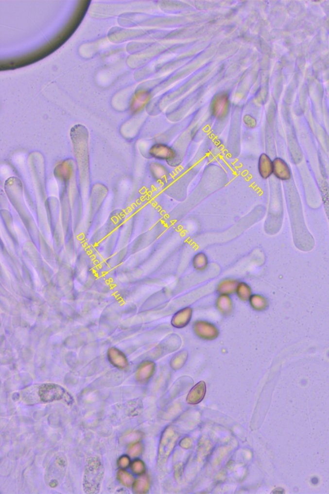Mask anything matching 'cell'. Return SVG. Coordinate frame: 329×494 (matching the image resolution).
Returning a JSON list of instances; mask_svg holds the SVG:
<instances>
[{
	"label": "cell",
	"mask_w": 329,
	"mask_h": 494,
	"mask_svg": "<svg viewBox=\"0 0 329 494\" xmlns=\"http://www.w3.org/2000/svg\"><path fill=\"white\" fill-rule=\"evenodd\" d=\"M188 354L187 351H183L177 353L171 360V367L174 369H179L184 366L186 363Z\"/></svg>",
	"instance_id": "19"
},
{
	"label": "cell",
	"mask_w": 329,
	"mask_h": 494,
	"mask_svg": "<svg viewBox=\"0 0 329 494\" xmlns=\"http://www.w3.org/2000/svg\"><path fill=\"white\" fill-rule=\"evenodd\" d=\"M230 100L228 94L219 93L213 97L211 103V112L215 118L223 119L228 113Z\"/></svg>",
	"instance_id": "5"
},
{
	"label": "cell",
	"mask_w": 329,
	"mask_h": 494,
	"mask_svg": "<svg viewBox=\"0 0 329 494\" xmlns=\"http://www.w3.org/2000/svg\"><path fill=\"white\" fill-rule=\"evenodd\" d=\"M141 451V447L140 444L137 443L133 445V447H131V449H129V453L131 456L135 457V456L139 455V454L140 453Z\"/></svg>",
	"instance_id": "24"
},
{
	"label": "cell",
	"mask_w": 329,
	"mask_h": 494,
	"mask_svg": "<svg viewBox=\"0 0 329 494\" xmlns=\"http://www.w3.org/2000/svg\"><path fill=\"white\" fill-rule=\"evenodd\" d=\"M119 465L121 466V467L125 468L127 467L129 463V458L125 457H121V459L119 460Z\"/></svg>",
	"instance_id": "25"
},
{
	"label": "cell",
	"mask_w": 329,
	"mask_h": 494,
	"mask_svg": "<svg viewBox=\"0 0 329 494\" xmlns=\"http://www.w3.org/2000/svg\"><path fill=\"white\" fill-rule=\"evenodd\" d=\"M244 122L245 125H246L249 128H253L256 127V120H255L254 118L252 117L251 115H246V116H244Z\"/></svg>",
	"instance_id": "23"
},
{
	"label": "cell",
	"mask_w": 329,
	"mask_h": 494,
	"mask_svg": "<svg viewBox=\"0 0 329 494\" xmlns=\"http://www.w3.org/2000/svg\"><path fill=\"white\" fill-rule=\"evenodd\" d=\"M193 332L203 341H211L218 338L220 331L215 324L204 319L195 321L192 325Z\"/></svg>",
	"instance_id": "3"
},
{
	"label": "cell",
	"mask_w": 329,
	"mask_h": 494,
	"mask_svg": "<svg viewBox=\"0 0 329 494\" xmlns=\"http://www.w3.org/2000/svg\"><path fill=\"white\" fill-rule=\"evenodd\" d=\"M148 480L146 477H141L137 480L135 484L134 489L136 493H144L148 489Z\"/></svg>",
	"instance_id": "20"
},
{
	"label": "cell",
	"mask_w": 329,
	"mask_h": 494,
	"mask_svg": "<svg viewBox=\"0 0 329 494\" xmlns=\"http://www.w3.org/2000/svg\"><path fill=\"white\" fill-rule=\"evenodd\" d=\"M22 401L27 405L47 403L57 401L73 403L72 398L62 386L55 384L29 386L20 393Z\"/></svg>",
	"instance_id": "1"
},
{
	"label": "cell",
	"mask_w": 329,
	"mask_h": 494,
	"mask_svg": "<svg viewBox=\"0 0 329 494\" xmlns=\"http://www.w3.org/2000/svg\"><path fill=\"white\" fill-rule=\"evenodd\" d=\"M235 294L241 301L246 302L250 300L253 293L252 288L249 284L246 282L241 281L237 285Z\"/></svg>",
	"instance_id": "16"
},
{
	"label": "cell",
	"mask_w": 329,
	"mask_h": 494,
	"mask_svg": "<svg viewBox=\"0 0 329 494\" xmlns=\"http://www.w3.org/2000/svg\"><path fill=\"white\" fill-rule=\"evenodd\" d=\"M132 469L133 472L137 475H141L145 471V466L142 462L138 460L133 463Z\"/></svg>",
	"instance_id": "22"
},
{
	"label": "cell",
	"mask_w": 329,
	"mask_h": 494,
	"mask_svg": "<svg viewBox=\"0 0 329 494\" xmlns=\"http://www.w3.org/2000/svg\"><path fill=\"white\" fill-rule=\"evenodd\" d=\"M107 357L113 366L121 369L126 367L128 365V362L124 354L117 348H110L107 352Z\"/></svg>",
	"instance_id": "12"
},
{
	"label": "cell",
	"mask_w": 329,
	"mask_h": 494,
	"mask_svg": "<svg viewBox=\"0 0 329 494\" xmlns=\"http://www.w3.org/2000/svg\"><path fill=\"white\" fill-rule=\"evenodd\" d=\"M248 302L253 311H266L269 306L267 298L258 293L253 294Z\"/></svg>",
	"instance_id": "15"
},
{
	"label": "cell",
	"mask_w": 329,
	"mask_h": 494,
	"mask_svg": "<svg viewBox=\"0 0 329 494\" xmlns=\"http://www.w3.org/2000/svg\"><path fill=\"white\" fill-rule=\"evenodd\" d=\"M151 171L153 177L159 181H162V180L166 179L167 175H168V171H167V168L160 164H152L151 165Z\"/></svg>",
	"instance_id": "18"
},
{
	"label": "cell",
	"mask_w": 329,
	"mask_h": 494,
	"mask_svg": "<svg viewBox=\"0 0 329 494\" xmlns=\"http://www.w3.org/2000/svg\"><path fill=\"white\" fill-rule=\"evenodd\" d=\"M156 365L152 361H145L141 364L137 373V378L139 382L144 383L148 381L153 375L155 371Z\"/></svg>",
	"instance_id": "14"
},
{
	"label": "cell",
	"mask_w": 329,
	"mask_h": 494,
	"mask_svg": "<svg viewBox=\"0 0 329 494\" xmlns=\"http://www.w3.org/2000/svg\"><path fill=\"white\" fill-rule=\"evenodd\" d=\"M258 169L262 179H268L273 175V161L266 154L263 153L259 157Z\"/></svg>",
	"instance_id": "11"
},
{
	"label": "cell",
	"mask_w": 329,
	"mask_h": 494,
	"mask_svg": "<svg viewBox=\"0 0 329 494\" xmlns=\"http://www.w3.org/2000/svg\"><path fill=\"white\" fill-rule=\"evenodd\" d=\"M192 263L193 268L197 271H205L209 265L208 258L204 253L200 252L193 257Z\"/></svg>",
	"instance_id": "17"
},
{
	"label": "cell",
	"mask_w": 329,
	"mask_h": 494,
	"mask_svg": "<svg viewBox=\"0 0 329 494\" xmlns=\"http://www.w3.org/2000/svg\"><path fill=\"white\" fill-rule=\"evenodd\" d=\"M193 309L187 307L175 312L171 319V325L176 329H182L187 327L192 321Z\"/></svg>",
	"instance_id": "7"
},
{
	"label": "cell",
	"mask_w": 329,
	"mask_h": 494,
	"mask_svg": "<svg viewBox=\"0 0 329 494\" xmlns=\"http://www.w3.org/2000/svg\"><path fill=\"white\" fill-rule=\"evenodd\" d=\"M205 393H206V385L204 382L201 381L197 384L189 393L187 399V403L190 404L200 403L204 399Z\"/></svg>",
	"instance_id": "13"
},
{
	"label": "cell",
	"mask_w": 329,
	"mask_h": 494,
	"mask_svg": "<svg viewBox=\"0 0 329 494\" xmlns=\"http://www.w3.org/2000/svg\"><path fill=\"white\" fill-rule=\"evenodd\" d=\"M104 470L101 460L98 457H91L86 463L84 474V491L87 494H97L101 490Z\"/></svg>",
	"instance_id": "2"
},
{
	"label": "cell",
	"mask_w": 329,
	"mask_h": 494,
	"mask_svg": "<svg viewBox=\"0 0 329 494\" xmlns=\"http://www.w3.org/2000/svg\"><path fill=\"white\" fill-rule=\"evenodd\" d=\"M273 174L280 181H288L291 179V172L288 164L280 159L276 158L273 161Z\"/></svg>",
	"instance_id": "8"
},
{
	"label": "cell",
	"mask_w": 329,
	"mask_h": 494,
	"mask_svg": "<svg viewBox=\"0 0 329 494\" xmlns=\"http://www.w3.org/2000/svg\"><path fill=\"white\" fill-rule=\"evenodd\" d=\"M67 462L62 455H56L52 461L51 466L48 469L47 479L51 487H57L59 480L63 479L65 475Z\"/></svg>",
	"instance_id": "4"
},
{
	"label": "cell",
	"mask_w": 329,
	"mask_h": 494,
	"mask_svg": "<svg viewBox=\"0 0 329 494\" xmlns=\"http://www.w3.org/2000/svg\"><path fill=\"white\" fill-rule=\"evenodd\" d=\"M215 307L221 315L227 317L233 313L234 303L230 295H219L215 301Z\"/></svg>",
	"instance_id": "9"
},
{
	"label": "cell",
	"mask_w": 329,
	"mask_h": 494,
	"mask_svg": "<svg viewBox=\"0 0 329 494\" xmlns=\"http://www.w3.org/2000/svg\"><path fill=\"white\" fill-rule=\"evenodd\" d=\"M118 477L120 479V481L125 486L129 487L132 485L133 483V478L129 474L124 471H120L118 473Z\"/></svg>",
	"instance_id": "21"
},
{
	"label": "cell",
	"mask_w": 329,
	"mask_h": 494,
	"mask_svg": "<svg viewBox=\"0 0 329 494\" xmlns=\"http://www.w3.org/2000/svg\"><path fill=\"white\" fill-rule=\"evenodd\" d=\"M149 155L159 161H166L167 163L177 157L176 152L172 147L165 144H155L150 148Z\"/></svg>",
	"instance_id": "6"
},
{
	"label": "cell",
	"mask_w": 329,
	"mask_h": 494,
	"mask_svg": "<svg viewBox=\"0 0 329 494\" xmlns=\"http://www.w3.org/2000/svg\"><path fill=\"white\" fill-rule=\"evenodd\" d=\"M239 281L233 278H226L219 282L217 286V293L219 295H232L235 293Z\"/></svg>",
	"instance_id": "10"
}]
</instances>
